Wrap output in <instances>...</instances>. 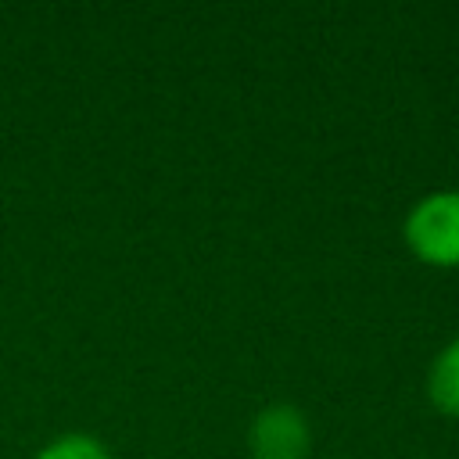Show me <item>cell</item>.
<instances>
[{
    "mask_svg": "<svg viewBox=\"0 0 459 459\" xmlns=\"http://www.w3.org/2000/svg\"><path fill=\"white\" fill-rule=\"evenodd\" d=\"M32 459H111V452L93 434L72 430V434H61L54 441H47Z\"/></svg>",
    "mask_w": 459,
    "mask_h": 459,
    "instance_id": "obj_4",
    "label": "cell"
},
{
    "mask_svg": "<svg viewBox=\"0 0 459 459\" xmlns=\"http://www.w3.org/2000/svg\"><path fill=\"white\" fill-rule=\"evenodd\" d=\"M405 247L437 269H459V190L423 194L402 222Z\"/></svg>",
    "mask_w": 459,
    "mask_h": 459,
    "instance_id": "obj_1",
    "label": "cell"
},
{
    "mask_svg": "<svg viewBox=\"0 0 459 459\" xmlns=\"http://www.w3.org/2000/svg\"><path fill=\"white\" fill-rule=\"evenodd\" d=\"M427 394L437 412L459 416V337L448 341L434 355V362L427 369Z\"/></svg>",
    "mask_w": 459,
    "mask_h": 459,
    "instance_id": "obj_3",
    "label": "cell"
},
{
    "mask_svg": "<svg viewBox=\"0 0 459 459\" xmlns=\"http://www.w3.org/2000/svg\"><path fill=\"white\" fill-rule=\"evenodd\" d=\"M251 459H308L312 427L305 412L290 402H269L247 430Z\"/></svg>",
    "mask_w": 459,
    "mask_h": 459,
    "instance_id": "obj_2",
    "label": "cell"
}]
</instances>
